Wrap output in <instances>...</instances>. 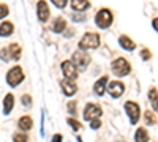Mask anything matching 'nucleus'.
<instances>
[{"mask_svg": "<svg viewBox=\"0 0 158 142\" xmlns=\"http://www.w3.org/2000/svg\"><path fill=\"white\" fill-rule=\"evenodd\" d=\"M114 22V16H112V13L111 10L108 8H103L97 13V16H95V24H97V27L104 30V29H109L111 25Z\"/></svg>", "mask_w": 158, "mask_h": 142, "instance_id": "1", "label": "nucleus"}, {"mask_svg": "<svg viewBox=\"0 0 158 142\" xmlns=\"http://www.w3.org/2000/svg\"><path fill=\"white\" fill-rule=\"evenodd\" d=\"M101 40H100V35L98 33H94V32H89L85 33L81 41H79V49L81 51H89V49H97L100 46Z\"/></svg>", "mask_w": 158, "mask_h": 142, "instance_id": "2", "label": "nucleus"}, {"mask_svg": "<svg viewBox=\"0 0 158 142\" xmlns=\"http://www.w3.org/2000/svg\"><path fill=\"white\" fill-rule=\"evenodd\" d=\"M111 70L115 76L118 77H123V76H128L131 73V65H130V62L123 57H118L112 62V65H111Z\"/></svg>", "mask_w": 158, "mask_h": 142, "instance_id": "3", "label": "nucleus"}, {"mask_svg": "<svg viewBox=\"0 0 158 142\" xmlns=\"http://www.w3.org/2000/svg\"><path fill=\"white\" fill-rule=\"evenodd\" d=\"M24 81V70L21 67H13L6 73V84L10 87H18Z\"/></svg>", "mask_w": 158, "mask_h": 142, "instance_id": "4", "label": "nucleus"}, {"mask_svg": "<svg viewBox=\"0 0 158 142\" xmlns=\"http://www.w3.org/2000/svg\"><path fill=\"white\" fill-rule=\"evenodd\" d=\"M71 63L76 67L77 71H84L90 63V55L82 52V51H77V52H74L71 55Z\"/></svg>", "mask_w": 158, "mask_h": 142, "instance_id": "5", "label": "nucleus"}, {"mask_svg": "<svg viewBox=\"0 0 158 142\" xmlns=\"http://www.w3.org/2000/svg\"><path fill=\"white\" fill-rule=\"evenodd\" d=\"M123 106H125V111L128 114L130 123L131 125H136L139 122V119H141V108H139V104H138V103H135V101H127Z\"/></svg>", "mask_w": 158, "mask_h": 142, "instance_id": "6", "label": "nucleus"}, {"mask_svg": "<svg viewBox=\"0 0 158 142\" xmlns=\"http://www.w3.org/2000/svg\"><path fill=\"white\" fill-rule=\"evenodd\" d=\"M101 114H103V109L98 104H95V103H89V104L85 106V109H84V119L87 122H90L94 119H100Z\"/></svg>", "mask_w": 158, "mask_h": 142, "instance_id": "7", "label": "nucleus"}, {"mask_svg": "<svg viewBox=\"0 0 158 142\" xmlns=\"http://www.w3.org/2000/svg\"><path fill=\"white\" fill-rule=\"evenodd\" d=\"M106 88H108V93L112 98H120L125 92V84L120 82V81H112L106 85Z\"/></svg>", "mask_w": 158, "mask_h": 142, "instance_id": "8", "label": "nucleus"}, {"mask_svg": "<svg viewBox=\"0 0 158 142\" xmlns=\"http://www.w3.org/2000/svg\"><path fill=\"white\" fill-rule=\"evenodd\" d=\"M62 73L68 81H76L77 79V70L71 63V60H67V62L62 63Z\"/></svg>", "mask_w": 158, "mask_h": 142, "instance_id": "9", "label": "nucleus"}, {"mask_svg": "<svg viewBox=\"0 0 158 142\" xmlns=\"http://www.w3.org/2000/svg\"><path fill=\"white\" fill-rule=\"evenodd\" d=\"M36 14H38V19L41 22H46L51 16V10L48 6V3L44 2V0H40V2L36 3Z\"/></svg>", "mask_w": 158, "mask_h": 142, "instance_id": "10", "label": "nucleus"}, {"mask_svg": "<svg viewBox=\"0 0 158 142\" xmlns=\"http://www.w3.org/2000/svg\"><path fill=\"white\" fill-rule=\"evenodd\" d=\"M108 81H109V77H108V76L100 77V79L95 82V85H94V93H95V95H98V96H103V95H104V92H106Z\"/></svg>", "mask_w": 158, "mask_h": 142, "instance_id": "11", "label": "nucleus"}, {"mask_svg": "<svg viewBox=\"0 0 158 142\" xmlns=\"http://www.w3.org/2000/svg\"><path fill=\"white\" fill-rule=\"evenodd\" d=\"M60 87H62V90H63V93L67 95V96H73L76 92H77V85H76V82H73V81H62L60 82Z\"/></svg>", "mask_w": 158, "mask_h": 142, "instance_id": "12", "label": "nucleus"}, {"mask_svg": "<svg viewBox=\"0 0 158 142\" xmlns=\"http://www.w3.org/2000/svg\"><path fill=\"white\" fill-rule=\"evenodd\" d=\"M118 44H120V47H122V49L128 51V52H131V51H135V49H136V43H135L133 40H131L130 36H127V35L118 36Z\"/></svg>", "mask_w": 158, "mask_h": 142, "instance_id": "13", "label": "nucleus"}, {"mask_svg": "<svg viewBox=\"0 0 158 142\" xmlns=\"http://www.w3.org/2000/svg\"><path fill=\"white\" fill-rule=\"evenodd\" d=\"M71 8L77 13H84L90 8V0H71Z\"/></svg>", "mask_w": 158, "mask_h": 142, "instance_id": "14", "label": "nucleus"}, {"mask_svg": "<svg viewBox=\"0 0 158 142\" xmlns=\"http://www.w3.org/2000/svg\"><path fill=\"white\" fill-rule=\"evenodd\" d=\"M18 126H19L21 131H29V130H32V126H33L32 117H29V115H24V117H21L19 122H18Z\"/></svg>", "mask_w": 158, "mask_h": 142, "instance_id": "15", "label": "nucleus"}, {"mask_svg": "<svg viewBox=\"0 0 158 142\" xmlns=\"http://www.w3.org/2000/svg\"><path fill=\"white\" fill-rule=\"evenodd\" d=\"M13 108H15V96H13V93H8L3 99V114L5 115L11 114Z\"/></svg>", "mask_w": 158, "mask_h": 142, "instance_id": "16", "label": "nucleus"}, {"mask_svg": "<svg viewBox=\"0 0 158 142\" xmlns=\"http://www.w3.org/2000/svg\"><path fill=\"white\" fill-rule=\"evenodd\" d=\"M13 32H15V25H13L11 22H2L0 24V36H3V38H6V36H10V35H13Z\"/></svg>", "mask_w": 158, "mask_h": 142, "instance_id": "17", "label": "nucleus"}, {"mask_svg": "<svg viewBox=\"0 0 158 142\" xmlns=\"http://www.w3.org/2000/svg\"><path fill=\"white\" fill-rule=\"evenodd\" d=\"M8 52H10V57L15 59V60H19L21 59V46L18 43H11L8 46Z\"/></svg>", "mask_w": 158, "mask_h": 142, "instance_id": "18", "label": "nucleus"}, {"mask_svg": "<svg viewBox=\"0 0 158 142\" xmlns=\"http://www.w3.org/2000/svg\"><path fill=\"white\" fill-rule=\"evenodd\" d=\"M135 140L136 142H149V133L146 128H138L135 133Z\"/></svg>", "mask_w": 158, "mask_h": 142, "instance_id": "19", "label": "nucleus"}, {"mask_svg": "<svg viewBox=\"0 0 158 142\" xmlns=\"http://www.w3.org/2000/svg\"><path fill=\"white\" fill-rule=\"evenodd\" d=\"M65 29H67V21H65L63 18H57L54 21V24H52V30H54L56 33H62Z\"/></svg>", "mask_w": 158, "mask_h": 142, "instance_id": "20", "label": "nucleus"}, {"mask_svg": "<svg viewBox=\"0 0 158 142\" xmlns=\"http://www.w3.org/2000/svg\"><path fill=\"white\" fill-rule=\"evenodd\" d=\"M144 117H146V123L147 125H155L156 123V117H155V114H152V111H147Z\"/></svg>", "mask_w": 158, "mask_h": 142, "instance_id": "21", "label": "nucleus"}, {"mask_svg": "<svg viewBox=\"0 0 158 142\" xmlns=\"http://www.w3.org/2000/svg\"><path fill=\"white\" fill-rule=\"evenodd\" d=\"M149 98H150L152 104H153V109L156 111V87H152V88H150V92H149Z\"/></svg>", "mask_w": 158, "mask_h": 142, "instance_id": "22", "label": "nucleus"}, {"mask_svg": "<svg viewBox=\"0 0 158 142\" xmlns=\"http://www.w3.org/2000/svg\"><path fill=\"white\" fill-rule=\"evenodd\" d=\"M67 122H68V125L73 128L74 131H79V130H81V123H79L76 119H71V117H70V119H67Z\"/></svg>", "mask_w": 158, "mask_h": 142, "instance_id": "23", "label": "nucleus"}, {"mask_svg": "<svg viewBox=\"0 0 158 142\" xmlns=\"http://www.w3.org/2000/svg\"><path fill=\"white\" fill-rule=\"evenodd\" d=\"M21 103H22L25 108H32V96H30V95H22Z\"/></svg>", "mask_w": 158, "mask_h": 142, "instance_id": "24", "label": "nucleus"}, {"mask_svg": "<svg viewBox=\"0 0 158 142\" xmlns=\"http://www.w3.org/2000/svg\"><path fill=\"white\" fill-rule=\"evenodd\" d=\"M13 140H15V142H27V134L16 133L15 136H13Z\"/></svg>", "mask_w": 158, "mask_h": 142, "instance_id": "25", "label": "nucleus"}, {"mask_svg": "<svg viewBox=\"0 0 158 142\" xmlns=\"http://www.w3.org/2000/svg\"><path fill=\"white\" fill-rule=\"evenodd\" d=\"M0 59H2L3 62H10V60H11L10 52H8V47H5V49H0Z\"/></svg>", "mask_w": 158, "mask_h": 142, "instance_id": "26", "label": "nucleus"}, {"mask_svg": "<svg viewBox=\"0 0 158 142\" xmlns=\"http://www.w3.org/2000/svg\"><path fill=\"white\" fill-rule=\"evenodd\" d=\"M8 13H10L8 6H6L5 3H0V19H5V18L8 16Z\"/></svg>", "mask_w": 158, "mask_h": 142, "instance_id": "27", "label": "nucleus"}, {"mask_svg": "<svg viewBox=\"0 0 158 142\" xmlns=\"http://www.w3.org/2000/svg\"><path fill=\"white\" fill-rule=\"evenodd\" d=\"M67 109H68V112H70L71 115H76V114H77V104H76V101H70Z\"/></svg>", "mask_w": 158, "mask_h": 142, "instance_id": "28", "label": "nucleus"}, {"mask_svg": "<svg viewBox=\"0 0 158 142\" xmlns=\"http://www.w3.org/2000/svg\"><path fill=\"white\" fill-rule=\"evenodd\" d=\"M141 57H142V60H150L152 59V52L149 49H142L141 51Z\"/></svg>", "mask_w": 158, "mask_h": 142, "instance_id": "29", "label": "nucleus"}, {"mask_svg": "<svg viewBox=\"0 0 158 142\" xmlns=\"http://www.w3.org/2000/svg\"><path fill=\"white\" fill-rule=\"evenodd\" d=\"M52 3H54L57 8H65L67 6V3H68V0H51Z\"/></svg>", "mask_w": 158, "mask_h": 142, "instance_id": "30", "label": "nucleus"}, {"mask_svg": "<svg viewBox=\"0 0 158 142\" xmlns=\"http://www.w3.org/2000/svg\"><path fill=\"white\" fill-rule=\"evenodd\" d=\"M100 126H101V120H100V119H94V120H90V128H92V130H98Z\"/></svg>", "mask_w": 158, "mask_h": 142, "instance_id": "31", "label": "nucleus"}, {"mask_svg": "<svg viewBox=\"0 0 158 142\" xmlns=\"http://www.w3.org/2000/svg\"><path fill=\"white\" fill-rule=\"evenodd\" d=\"M73 21H74V22H76V21H77V22H84V21H85V16H84V14H77V16L74 14V16H73Z\"/></svg>", "mask_w": 158, "mask_h": 142, "instance_id": "32", "label": "nucleus"}, {"mask_svg": "<svg viewBox=\"0 0 158 142\" xmlns=\"http://www.w3.org/2000/svg\"><path fill=\"white\" fill-rule=\"evenodd\" d=\"M52 142H62V134H56L52 137Z\"/></svg>", "mask_w": 158, "mask_h": 142, "instance_id": "33", "label": "nucleus"}]
</instances>
